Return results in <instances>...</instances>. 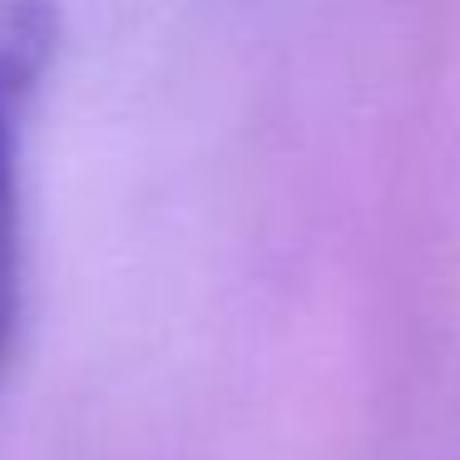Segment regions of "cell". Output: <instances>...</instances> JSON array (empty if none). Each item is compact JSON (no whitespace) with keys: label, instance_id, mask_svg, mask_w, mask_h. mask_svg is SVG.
Returning <instances> with one entry per match:
<instances>
[{"label":"cell","instance_id":"obj_1","mask_svg":"<svg viewBox=\"0 0 460 460\" xmlns=\"http://www.w3.org/2000/svg\"><path fill=\"white\" fill-rule=\"evenodd\" d=\"M60 55V0H0V381L25 312V159Z\"/></svg>","mask_w":460,"mask_h":460}]
</instances>
